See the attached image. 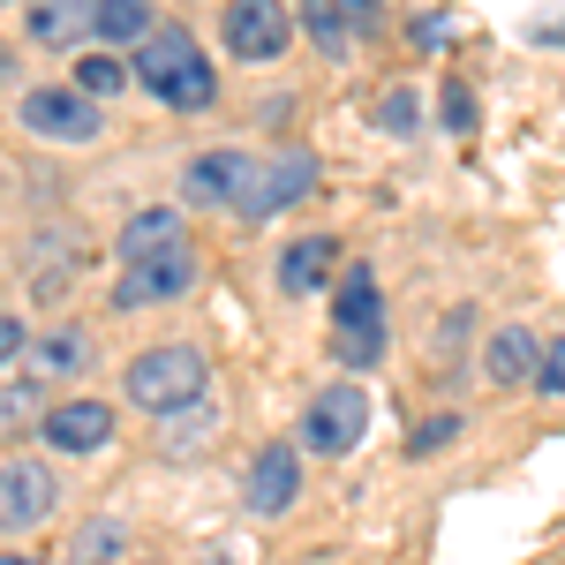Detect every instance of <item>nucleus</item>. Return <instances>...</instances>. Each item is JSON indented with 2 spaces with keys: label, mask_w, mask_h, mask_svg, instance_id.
<instances>
[{
  "label": "nucleus",
  "mask_w": 565,
  "mask_h": 565,
  "mask_svg": "<svg viewBox=\"0 0 565 565\" xmlns=\"http://www.w3.org/2000/svg\"><path fill=\"white\" fill-rule=\"evenodd\" d=\"M121 543H129V527L121 521H84L68 535V565H114L121 558Z\"/></svg>",
  "instance_id": "nucleus-19"
},
{
  "label": "nucleus",
  "mask_w": 565,
  "mask_h": 565,
  "mask_svg": "<svg viewBox=\"0 0 565 565\" xmlns=\"http://www.w3.org/2000/svg\"><path fill=\"white\" fill-rule=\"evenodd\" d=\"M332 354H340L348 370H370V362H385V324H348V332H332Z\"/></svg>",
  "instance_id": "nucleus-21"
},
{
  "label": "nucleus",
  "mask_w": 565,
  "mask_h": 565,
  "mask_svg": "<svg viewBox=\"0 0 565 565\" xmlns=\"http://www.w3.org/2000/svg\"><path fill=\"white\" fill-rule=\"evenodd\" d=\"M302 31H309V45L332 53V61L354 53V15L340 8V0H302Z\"/></svg>",
  "instance_id": "nucleus-17"
},
{
  "label": "nucleus",
  "mask_w": 565,
  "mask_h": 565,
  "mask_svg": "<svg viewBox=\"0 0 565 565\" xmlns=\"http://www.w3.org/2000/svg\"><path fill=\"white\" fill-rule=\"evenodd\" d=\"M136 84L151 90L159 106H174V114H204L218 98V76L212 61H204V45L189 39V31H151V39L136 45Z\"/></svg>",
  "instance_id": "nucleus-1"
},
{
  "label": "nucleus",
  "mask_w": 565,
  "mask_h": 565,
  "mask_svg": "<svg viewBox=\"0 0 565 565\" xmlns=\"http://www.w3.org/2000/svg\"><path fill=\"white\" fill-rule=\"evenodd\" d=\"M84 362H90L84 332H53V340L31 348V377H68V370H84Z\"/></svg>",
  "instance_id": "nucleus-20"
},
{
  "label": "nucleus",
  "mask_w": 565,
  "mask_h": 565,
  "mask_svg": "<svg viewBox=\"0 0 565 565\" xmlns=\"http://www.w3.org/2000/svg\"><path fill=\"white\" fill-rule=\"evenodd\" d=\"M90 15H98V0H31L23 31H31V45H45V53H84Z\"/></svg>",
  "instance_id": "nucleus-10"
},
{
  "label": "nucleus",
  "mask_w": 565,
  "mask_h": 565,
  "mask_svg": "<svg viewBox=\"0 0 565 565\" xmlns=\"http://www.w3.org/2000/svg\"><path fill=\"white\" fill-rule=\"evenodd\" d=\"M535 392H543V399H565V340L543 348V362H535Z\"/></svg>",
  "instance_id": "nucleus-24"
},
{
  "label": "nucleus",
  "mask_w": 565,
  "mask_h": 565,
  "mask_svg": "<svg viewBox=\"0 0 565 565\" xmlns=\"http://www.w3.org/2000/svg\"><path fill=\"white\" fill-rule=\"evenodd\" d=\"M23 415H31V385H23V392H0V430H15Z\"/></svg>",
  "instance_id": "nucleus-28"
},
{
  "label": "nucleus",
  "mask_w": 565,
  "mask_h": 565,
  "mask_svg": "<svg viewBox=\"0 0 565 565\" xmlns=\"http://www.w3.org/2000/svg\"><path fill=\"white\" fill-rule=\"evenodd\" d=\"M90 39L98 45H143L151 39V0H98Z\"/></svg>",
  "instance_id": "nucleus-16"
},
{
  "label": "nucleus",
  "mask_w": 565,
  "mask_h": 565,
  "mask_svg": "<svg viewBox=\"0 0 565 565\" xmlns=\"http://www.w3.org/2000/svg\"><path fill=\"white\" fill-rule=\"evenodd\" d=\"M377 129H392V136H415V129H423V98H415L407 84L377 90Z\"/></svg>",
  "instance_id": "nucleus-22"
},
{
  "label": "nucleus",
  "mask_w": 565,
  "mask_h": 565,
  "mask_svg": "<svg viewBox=\"0 0 565 565\" xmlns=\"http://www.w3.org/2000/svg\"><path fill=\"white\" fill-rule=\"evenodd\" d=\"M114 437V407L106 399H61V407H45V445L53 452H98Z\"/></svg>",
  "instance_id": "nucleus-9"
},
{
  "label": "nucleus",
  "mask_w": 565,
  "mask_h": 565,
  "mask_svg": "<svg viewBox=\"0 0 565 565\" xmlns=\"http://www.w3.org/2000/svg\"><path fill=\"white\" fill-rule=\"evenodd\" d=\"M332 264H340L332 234H302V242H287V257H279V287H287V295H317V287L332 279Z\"/></svg>",
  "instance_id": "nucleus-15"
},
{
  "label": "nucleus",
  "mask_w": 565,
  "mask_h": 565,
  "mask_svg": "<svg viewBox=\"0 0 565 565\" xmlns=\"http://www.w3.org/2000/svg\"><path fill=\"white\" fill-rule=\"evenodd\" d=\"M0 565H45V558H23V551H8V558H0Z\"/></svg>",
  "instance_id": "nucleus-32"
},
{
  "label": "nucleus",
  "mask_w": 565,
  "mask_h": 565,
  "mask_svg": "<svg viewBox=\"0 0 565 565\" xmlns=\"http://www.w3.org/2000/svg\"><path fill=\"white\" fill-rule=\"evenodd\" d=\"M452 45V15H415V53H445Z\"/></svg>",
  "instance_id": "nucleus-26"
},
{
  "label": "nucleus",
  "mask_w": 565,
  "mask_h": 565,
  "mask_svg": "<svg viewBox=\"0 0 565 565\" xmlns=\"http://www.w3.org/2000/svg\"><path fill=\"white\" fill-rule=\"evenodd\" d=\"M174 249H189V226H181V212H167V204H151V212H136L129 226H121V257L129 264L174 257Z\"/></svg>",
  "instance_id": "nucleus-14"
},
{
  "label": "nucleus",
  "mask_w": 565,
  "mask_h": 565,
  "mask_svg": "<svg viewBox=\"0 0 565 565\" xmlns=\"http://www.w3.org/2000/svg\"><path fill=\"white\" fill-rule=\"evenodd\" d=\"M437 106H445V129H476V98H468V90H460V84L445 90Z\"/></svg>",
  "instance_id": "nucleus-27"
},
{
  "label": "nucleus",
  "mask_w": 565,
  "mask_h": 565,
  "mask_svg": "<svg viewBox=\"0 0 565 565\" xmlns=\"http://www.w3.org/2000/svg\"><path fill=\"white\" fill-rule=\"evenodd\" d=\"M295 490H302V468H295V445H264L257 460H249V482H242L249 513H287V505H295Z\"/></svg>",
  "instance_id": "nucleus-11"
},
{
  "label": "nucleus",
  "mask_w": 565,
  "mask_h": 565,
  "mask_svg": "<svg viewBox=\"0 0 565 565\" xmlns=\"http://www.w3.org/2000/svg\"><path fill=\"white\" fill-rule=\"evenodd\" d=\"M212 385V370H204V354L189 348V340H167V348H143L121 370V392H129L143 415H159V423H174L181 407H196Z\"/></svg>",
  "instance_id": "nucleus-2"
},
{
  "label": "nucleus",
  "mask_w": 565,
  "mask_h": 565,
  "mask_svg": "<svg viewBox=\"0 0 565 565\" xmlns=\"http://www.w3.org/2000/svg\"><path fill=\"white\" fill-rule=\"evenodd\" d=\"M362 430H370V399H362V385L317 392L309 415H302V445H309V452H354Z\"/></svg>",
  "instance_id": "nucleus-4"
},
{
  "label": "nucleus",
  "mask_w": 565,
  "mask_h": 565,
  "mask_svg": "<svg viewBox=\"0 0 565 565\" xmlns=\"http://www.w3.org/2000/svg\"><path fill=\"white\" fill-rule=\"evenodd\" d=\"M309 189H317V159H309V151H287V159L249 167V189L234 196V212L242 218H271V212H287V204H302Z\"/></svg>",
  "instance_id": "nucleus-5"
},
{
  "label": "nucleus",
  "mask_w": 565,
  "mask_h": 565,
  "mask_svg": "<svg viewBox=\"0 0 565 565\" xmlns=\"http://www.w3.org/2000/svg\"><path fill=\"white\" fill-rule=\"evenodd\" d=\"M218 39L234 61H279L295 45V15H287V0H226Z\"/></svg>",
  "instance_id": "nucleus-3"
},
{
  "label": "nucleus",
  "mask_w": 565,
  "mask_h": 565,
  "mask_svg": "<svg viewBox=\"0 0 565 565\" xmlns=\"http://www.w3.org/2000/svg\"><path fill=\"white\" fill-rule=\"evenodd\" d=\"M340 8L354 15V31H362V23H377V0H340Z\"/></svg>",
  "instance_id": "nucleus-31"
},
{
  "label": "nucleus",
  "mask_w": 565,
  "mask_h": 565,
  "mask_svg": "<svg viewBox=\"0 0 565 565\" xmlns=\"http://www.w3.org/2000/svg\"><path fill=\"white\" fill-rule=\"evenodd\" d=\"M332 317H340V332L348 324H385V302H377V279L354 264L348 279H340V302H332Z\"/></svg>",
  "instance_id": "nucleus-18"
},
{
  "label": "nucleus",
  "mask_w": 565,
  "mask_h": 565,
  "mask_svg": "<svg viewBox=\"0 0 565 565\" xmlns=\"http://www.w3.org/2000/svg\"><path fill=\"white\" fill-rule=\"evenodd\" d=\"M23 129L31 136H53V143H90V136L106 129L98 121V106H84V90L68 84V90H23Z\"/></svg>",
  "instance_id": "nucleus-6"
},
{
  "label": "nucleus",
  "mask_w": 565,
  "mask_h": 565,
  "mask_svg": "<svg viewBox=\"0 0 565 565\" xmlns=\"http://www.w3.org/2000/svg\"><path fill=\"white\" fill-rule=\"evenodd\" d=\"M23 348H31V340H23V324H15V317H0V370H8Z\"/></svg>",
  "instance_id": "nucleus-29"
},
{
  "label": "nucleus",
  "mask_w": 565,
  "mask_h": 565,
  "mask_svg": "<svg viewBox=\"0 0 565 565\" xmlns=\"http://www.w3.org/2000/svg\"><path fill=\"white\" fill-rule=\"evenodd\" d=\"M249 167H257V159H242V151H196L189 174H181V196H189V204H234V196L249 189Z\"/></svg>",
  "instance_id": "nucleus-12"
},
{
  "label": "nucleus",
  "mask_w": 565,
  "mask_h": 565,
  "mask_svg": "<svg viewBox=\"0 0 565 565\" xmlns=\"http://www.w3.org/2000/svg\"><path fill=\"white\" fill-rule=\"evenodd\" d=\"M196 287V257L174 249V257H143L121 271V287H114V309H151V302H181Z\"/></svg>",
  "instance_id": "nucleus-7"
},
{
  "label": "nucleus",
  "mask_w": 565,
  "mask_h": 565,
  "mask_svg": "<svg viewBox=\"0 0 565 565\" xmlns=\"http://www.w3.org/2000/svg\"><path fill=\"white\" fill-rule=\"evenodd\" d=\"M212 430H218V407L204 399V407H196V423H181V430H167V452H189V445H204Z\"/></svg>",
  "instance_id": "nucleus-25"
},
{
  "label": "nucleus",
  "mask_w": 565,
  "mask_h": 565,
  "mask_svg": "<svg viewBox=\"0 0 565 565\" xmlns=\"http://www.w3.org/2000/svg\"><path fill=\"white\" fill-rule=\"evenodd\" d=\"M535 362H543V340L521 332V324H505V332L482 340V377L490 385H535Z\"/></svg>",
  "instance_id": "nucleus-13"
},
{
  "label": "nucleus",
  "mask_w": 565,
  "mask_h": 565,
  "mask_svg": "<svg viewBox=\"0 0 565 565\" xmlns=\"http://www.w3.org/2000/svg\"><path fill=\"white\" fill-rule=\"evenodd\" d=\"M45 513H53V468H39V460H8V468H0V535L39 527Z\"/></svg>",
  "instance_id": "nucleus-8"
},
{
  "label": "nucleus",
  "mask_w": 565,
  "mask_h": 565,
  "mask_svg": "<svg viewBox=\"0 0 565 565\" xmlns=\"http://www.w3.org/2000/svg\"><path fill=\"white\" fill-rule=\"evenodd\" d=\"M121 84H129V68H121L114 53H84V61H76V90H84V98H114Z\"/></svg>",
  "instance_id": "nucleus-23"
},
{
  "label": "nucleus",
  "mask_w": 565,
  "mask_h": 565,
  "mask_svg": "<svg viewBox=\"0 0 565 565\" xmlns=\"http://www.w3.org/2000/svg\"><path fill=\"white\" fill-rule=\"evenodd\" d=\"M460 430V423H452V415H437V423H423V430H415V452H430V445H445V437Z\"/></svg>",
  "instance_id": "nucleus-30"
}]
</instances>
